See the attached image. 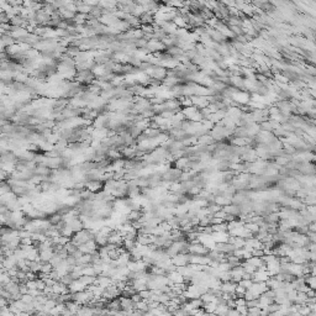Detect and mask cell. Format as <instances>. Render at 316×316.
Wrapping results in <instances>:
<instances>
[{
  "label": "cell",
  "mask_w": 316,
  "mask_h": 316,
  "mask_svg": "<svg viewBox=\"0 0 316 316\" xmlns=\"http://www.w3.org/2000/svg\"><path fill=\"white\" fill-rule=\"evenodd\" d=\"M131 299H132V301L135 303V304H137V303H140V301H142L143 299H142V297L140 295V293H135L132 297H131Z\"/></svg>",
  "instance_id": "5"
},
{
  "label": "cell",
  "mask_w": 316,
  "mask_h": 316,
  "mask_svg": "<svg viewBox=\"0 0 316 316\" xmlns=\"http://www.w3.org/2000/svg\"><path fill=\"white\" fill-rule=\"evenodd\" d=\"M69 292L72 293V294H77V293H79V292H84V290H87V287L78 279V280H74L69 287Z\"/></svg>",
  "instance_id": "2"
},
{
  "label": "cell",
  "mask_w": 316,
  "mask_h": 316,
  "mask_svg": "<svg viewBox=\"0 0 316 316\" xmlns=\"http://www.w3.org/2000/svg\"><path fill=\"white\" fill-rule=\"evenodd\" d=\"M261 313H262L261 308H248L247 316H261Z\"/></svg>",
  "instance_id": "4"
},
{
  "label": "cell",
  "mask_w": 316,
  "mask_h": 316,
  "mask_svg": "<svg viewBox=\"0 0 316 316\" xmlns=\"http://www.w3.org/2000/svg\"><path fill=\"white\" fill-rule=\"evenodd\" d=\"M253 280L252 279H242L240 283H238V285H241V287H243L246 290H248V289H251V287L253 285Z\"/></svg>",
  "instance_id": "3"
},
{
  "label": "cell",
  "mask_w": 316,
  "mask_h": 316,
  "mask_svg": "<svg viewBox=\"0 0 316 316\" xmlns=\"http://www.w3.org/2000/svg\"><path fill=\"white\" fill-rule=\"evenodd\" d=\"M227 316H241V314H240L236 309H230V311H228Z\"/></svg>",
  "instance_id": "6"
},
{
  "label": "cell",
  "mask_w": 316,
  "mask_h": 316,
  "mask_svg": "<svg viewBox=\"0 0 316 316\" xmlns=\"http://www.w3.org/2000/svg\"><path fill=\"white\" fill-rule=\"evenodd\" d=\"M120 303H121V308H122L123 311H132V310H135V303L132 301L131 298L121 297L120 298Z\"/></svg>",
  "instance_id": "1"
}]
</instances>
